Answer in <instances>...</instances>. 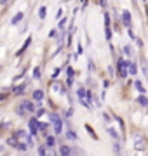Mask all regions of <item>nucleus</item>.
<instances>
[{"instance_id": "obj_1", "label": "nucleus", "mask_w": 148, "mask_h": 156, "mask_svg": "<svg viewBox=\"0 0 148 156\" xmlns=\"http://www.w3.org/2000/svg\"><path fill=\"white\" fill-rule=\"evenodd\" d=\"M51 121H52V127H54V133H61V128H63V121L58 115H51Z\"/></svg>"}, {"instance_id": "obj_2", "label": "nucleus", "mask_w": 148, "mask_h": 156, "mask_svg": "<svg viewBox=\"0 0 148 156\" xmlns=\"http://www.w3.org/2000/svg\"><path fill=\"white\" fill-rule=\"evenodd\" d=\"M117 71H119L120 78H125V76H127V62L122 61V59H119V62H117Z\"/></svg>"}, {"instance_id": "obj_3", "label": "nucleus", "mask_w": 148, "mask_h": 156, "mask_svg": "<svg viewBox=\"0 0 148 156\" xmlns=\"http://www.w3.org/2000/svg\"><path fill=\"white\" fill-rule=\"evenodd\" d=\"M122 23L127 26V28L131 26V14H129L127 11H124V12H122Z\"/></svg>"}, {"instance_id": "obj_4", "label": "nucleus", "mask_w": 148, "mask_h": 156, "mask_svg": "<svg viewBox=\"0 0 148 156\" xmlns=\"http://www.w3.org/2000/svg\"><path fill=\"white\" fill-rule=\"evenodd\" d=\"M30 130H31V135H37V132H38V121L35 118L30 120Z\"/></svg>"}, {"instance_id": "obj_5", "label": "nucleus", "mask_w": 148, "mask_h": 156, "mask_svg": "<svg viewBox=\"0 0 148 156\" xmlns=\"http://www.w3.org/2000/svg\"><path fill=\"white\" fill-rule=\"evenodd\" d=\"M136 71H138L136 64H134V62H127V73H131V75H136Z\"/></svg>"}, {"instance_id": "obj_6", "label": "nucleus", "mask_w": 148, "mask_h": 156, "mask_svg": "<svg viewBox=\"0 0 148 156\" xmlns=\"http://www.w3.org/2000/svg\"><path fill=\"white\" fill-rule=\"evenodd\" d=\"M21 19H23V12H17V14H16V16L11 19V25H17Z\"/></svg>"}, {"instance_id": "obj_7", "label": "nucleus", "mask_w": 148, "mask_h": 156, "mask_svg": "<svg viewBox=\"0 0 148 156\" xmlns=\"http://www.w3.org/2000/svg\"><path fill=\"white\" fill-rule=\"evenodd\" d=\"M134 147H138V149H145V141H143L141 137H136V142H134Z\"/></svg>"}, {"instance_id": "obj_8", "label": "nucleus", "mask_w": 148, "mask_h": 156, "mask_svg": "<svg viewBox=\"0 0 148 156\" xmlns=\"http://www.w3.org/2000/svg\"><path fill=\"white\" fill-rule=\"evenodd\" d=\"M33 99L38 102V101H42V99H44V92H42V90H35L33 92Z\"/></svg>"}, {"instance_id": "obj_9", "label": "nucleus", "mask_w": 148, "mask_h": 156, "mask_svg": "<svg viewBox=\"0 0 148 156\" xmlns=\"http://www.w3.org/2000/svg\"><path fill=\"white\" fill-rule=\"evenodd\" d=\"M23 106H25V111H30V113H33V111H35V106H33L31 102H28V101H26Z\"/></svg>"}, {"instance_id": "obj_10", "label": "nucleus", "mask_w": 148, "mask_h": 156, "mask_svg": "<svg viewBox=\"0 0 148 156\" xmlns=\"http://www.w3.org/2000/svg\"><path fill=\"white\" fill-rule=\"evenodd\" d=\"M136 102H138V104H141V106H146V104H148V101H146V97H145L143 94H141V96H139V97L136 99Z\"/></svg>"}, {"instance_id": "obj_11", "label": "nucleus", "mask_w": 148, "mask_h": 156, "mask_svg": "<svg viewBox=\"0 0 148 156\" xmlns=\"http://www.w3.org/2000/svg\"><path fill=\"white\" fill-rule=\"evenodd\" d=\"M30 42H31V38H28V40L25 42V45H23V47H21V50L17 52V56H21V54H23V52H25V50L28 49V45H30Z\"/></svg>"}, {"instance_id": "obj_12", "label": "nucleus", "mask_w": 148, "mask_h": 156, "mask_svg": "<svg viewBox=\"0 0 148 156\" xmlns=\"http://www.w3.org/2000/svg\"><path fill=\"white\" fill-rule=\"evenodd\" d=\"M104 35H106V40L112 38V30H110V25H104Z\"/></svg>"}, {"instance_id": "obj_13", "label": "nucleus", "mask_w": 148, "mask_h": 156, "mask_svg": "<svg viewBox=\"0 0 148 156\" xmlns=\"http://www.w3.org/2000/svg\"><path fill=\"white\" fill-rule=\"evenodd\" d=\"M25 92V85H17L14 87V94H23Z\"/></svg>"}, {"instance_id": "obj_14", "label": "nucleus", "mask_w": 148, "mask_h": 156, "mask_svg": "<svg viewBox=\"0 0 148 156\" xmlns=\"http://www.w3.org/2000/svg\"><path fill=\"white\" fill-rule=\"evenodd\" d=\"M72 153V149L68 147V146H63L61 149H59V154H70Z\"/></svg>"}, {"instance_id": "obj_15", "label": "nucleus", "mask_w": 148, "mask_h": 156, "mask_svg": "<svg viewBox=\"0 0 148 156\" xmlns=\"http://www.w3.org/2000/svg\"><path fill=\"white\" fill-rule=\"evenodd\" d=\"M134 87H136V88H138V90H139V92H141V94H145V92H146V90H145V87H143V85H141V82H134Z\"/></svg>"}, {"instance_id": "obj_16", "label": "nucleus", "mask_w": 148, "mask_h": 156, "mask_svg": "<svg viewBox=\"0 0 148 156\" xmlns=\"http://www.w3.org/2000/svg\"><path fill=\"white\" fill-rule=\"evenodd\" d=\"M54 144H56V139H54L52 135H49V137H47V146H49V147H52Z\"/></svg>"}, {"instance_id": "obj_17", "label": "nucleus", "mask_w": 148, "mask_h": 156, "mask_svg": "<svg viewBox=\"0 0 148 156\" xmlns=\"http://www.w3.org/2000/svg\"><path fill=\"white\" fill-rule=\"evenodd\" d=\"M86 130H87V132H89V133H91V135H92V137H94V139H98V135H96V133H94V130H92V128H91V127H89V125H86Z\"/></svg>"}, {"instance_id": "obj_18", "label": "nucleus", "mask_w": 148, "mask_h": 156, "mask_svg": "<svg viewBox=\"0 0 148 156\" xmlns=\"http://www.w3.org/2000/svg\"><path fill=\"white\" fill-rule=\"evenodd\" d=\"M38 16H40V19H44V17H46V7H40V11H38Z\"/></svg>"}, {"instance_id": "obj_19", "label": "nucleus", "mask_w": 148, "mask_h": 156, "mask_svg": "<svg viewBox=\"0 0 148 156\" xmlns=\"http://www.w3.org/2000/svg\"><path fill=\"white\" fill-rule=\"evenodd\" d=\"M33 78H37V80L40 78V68H35L33 70Z\"/></svg>"}, {"instance_id": "obj_20", "label": "nucleus", "mask_w": 148, "mask_h": 156, "mask_svg": "<svg viewBox=\"0 0 148 156\" xmlns=\"http://www.w3.org/2000/svg\"><path fill=\"white\" fill-rule=\"evenodd\" d=\"M16 149H19V151H25V149H26V144H25V142H23V144L19 142V144H16Z\"/></svg>"}, {"instance_id": "obj_21", "label": "nucleus", "mask_w": 148, "mask_h": 156, "mask_svg": "<svg viewBox=\"0 0 148 156\" xmlns=\"http://www.w3.org/2000/svg\"><path fill=\"white\" fill-rule=\"evenodd\" d=\"M66 135H68V139H77V135H75V133H73V132H68V133H66Z\"/></svg>"}, {"instance_id": "obj_22", "label": "nucleus", "mask_w": 148, "mask_h": 156, "mask_svg": "<svg viewBox=\"0 0 148 156\" xmlns=\"http://www.w3.org/2000/svg\"><path fill=\"white\" fill-rule=\"evenodd\" d=\"M65 23H66V19H61V21H59V28H61V30L65 28Z\"/></svg>"}, {"instance_id": "obj_23", "label": "nucleus", "mask_w": 148, "mask_h": 156, "mask_svg": "<svg viewBox=\"0 0 148 156\" xmlns=\"http://www.w3.org/2000/svg\"><path fill=\"white\" fill-rule=\"evenodd\" d=\"M49 37L54 38V37H56V30H51V31H49Z\"/></svg>"}, {"instance_id": "obj_24", "label": "nucleus", "mask_w": 148, "mask_h": 156, "mask_svg": "<svg viewBox=\"0 0 148 156\" xmlns=\"http://www.w3.org/2000/svg\"><path fill=\"white\" fill-rule=\"evenodd\" d=\"M7 142H9V144H11V146H16V139H9V141H7Z\"/></svg>"}, {"instance_id": "obj_25", "label": "nucleus", "mask_w": 148, "mask_h": 156, "mask_svg": "<svg viewBox=\"0 0 148 156\" xmlns=\"http://www.w3.org/2000/svg\"><path fill=\"white\" fill-rule=\"evenodd\" d=\"M38 154H46V149L44 147H38Z\"/></svg>"}, {"instance_id": "obj_26", "label": "nucleus", "mask_w": 148, "mask_h": 156, "mask_svg": "<svg viewBox=\"0 0 148 156\" xmlns=\"http://www.w3.org/2000/svg\"><path fill=\"white\" fill-rule=\"evenodd\" d=\"M7 2H9V0H0V4H2V5H5Z\"/></svg>"}, {"instance_id": "obj_27", "label": "nucleus", "mask_w": 148, "mask_h": 156, "mask_svg": "<svg viewBox=\"0 0 148 156\" xmlns=\"http://www.w3.org/2000/svg\"><path fill=\"white\" fill-rule=\"evenodd\" d=\"M86 2H87V0H82V5H86Z\"/></svg>"}]
</instances>
